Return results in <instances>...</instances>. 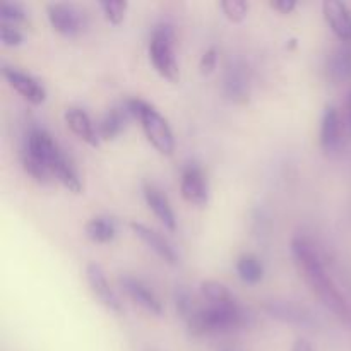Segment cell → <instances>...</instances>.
I'll return each instance as SVG.
<instances>
[{"label": "cell", "instance_id": "1", "mask_svg": "<svg viewBox=\"0 0 351 351\" xmlns=\"http://www.w3.org/2000/svg\"><path fill=\"white\" fill-rule=\"evenodd\" d=\"M291 256H293L295 266L298 273L308 285L312 293L322 302L326 308L338 315L341 321H351V307L345 295L335 283L331 274L326 269L322 263V256L319 254L317 247L311 239L304 235H297L291 239Z\"/></svg>", "mask_w": 351, "mask_h": 351}, {"label": "cell", "instance_id": "2", "mask_svg": "<svg viewBox=\"0 0 351 351\" xmlns=\"http://www.w3.org/2000/svg\"><path fill=\"white\" fill-rule=\"evenodd\" d=\"M23 151L41 161L45 168L50 171L51 178H57L67 191L74 192V194H79L82 191V182L74 163L69 160L64 149L58 146L57 141L47 130L41 127H33L27 132Z\"/></svg>", "mask_w": 351, "mask_h": 351}, {"label": "cell", "instance_id": "3", "mask_svg": "<svg viewBox=\"0 0 351 351\" xmlns=\"http://www.w3.org/2000/svg\"><path fill=\"white\" fill-rule=\"evenodd\" d=\"M252 322V314L240 304L228 307L204 305L187 321L189 332L192 336L211 335V332H228L245 328Z\"/></svg>", "mask_w": 351, "mask_h": 351}, {"label": "cell", "instance_id": "4", "mask_svg": "<svg viewBox=\"0 0 351 351\" xmlns=\"http://www.w3.org/2000/svg\"><path fill=\"white\" fill-rule=\"evenodd\" d=\"M125 105L132 119H137L141 122V127H143L151 146L158 153L165 154V156H171L175 151V137L168 120L153 105H149V103L141 98L127 99Z\"/></svg>", "mask_w": 351, "mask_h": 351}, {"label": "cell", "instance_id": "5", "mask_svg": "<svg viewBox=\"0 0 351 351\" xmlns=\"http://www.w3.org/2000/svg\"><path fill=\"white\" fill-rule=\"evenodd\" d=\"M175 31L168 23H160L153 27V34L149 40V58L153 67L156 69L161 77L168 81H178L180 71H178L177 58H175Z\"/></svg>", "mask_w": 351, "mask_h": 351}, {"label": "cell", "instance_id": "6", "mask_svg": "<svg viewBox=\"0 0 351 351\" xmlns=\"http://www.w3.org/2000/svg\"><path fill=\"white\" fill-rule=\"evenodd\" d=\"M263 311L271 319L285 322V324L300 326V328H315L317 319L304 305L293 300H283V298H271L263 304Z\"/></svg>", "mask_w": 351, "mask_h": 351}, {"label": "cell", "instance_id": "7", "mask_svg": "<svg viewBox=\"0 0 351 351\" xmlns=\"http://www.w3.org/2000/svg\"><path fill=\"white\" fill-rule=\"evenodd\" d=\"M48 21L51 27L62 36L74 38L81 34L86 27V16L81 9L72 3L51 2L47 5Z\"/></svg>", "mask_w": 351, "mask_h": 351}, {"label": "cell", "instance_id": "8", "mask_svg": "<svg viewBox=\"0 0 351 351\" xmlns=\"http://www.w3.org/2000/svg\"><path fill=\"white\" fill-rule=\"evenodd\" d=\"M250 71L245 62L232 58L223 72V91L226 98L235 103H247L250 98Z\"/></svg>", "mask_w": 351, "mask_h": 351}, {"label": "cell", "instance_id": "9", "mask_svg": "<svg viewBox=\"0 0 351 351\" xmlns=\"http://www.w3.org/2000/svg\"><path fill=\"white\" fill-rule=\"evenodd\" d=\"M86 280H88V285L93 290V293L96 295V298H98L106 308H110L112 312H117V314H122V302H120L119 295L113 291V288L110 287L108 280H106L105 276V271L101 269L99 264L89 263L88 266H86Z\"/></svg>", "mask_w": 351, "mask_h": 351}, {"label": "cell", "instance_id": "10", "mask_svg": "<svg viewBox=\"0 0 351 351\" xmlns=\"http://www.w3.org/2000/svg\"><path fill=\"white\" fill-rule=\"evenodd\" d=\"M2 75L9 82L10 88L16 89L24 99H27L33 105H41L47 99V91H45L43 84L33 75L17 71L14 67H7V65L2 67Z\"/></svg>", "mask_w": 351, "mask_h": 351}, {"label": "cell", "instance_id": "11", "mask_svg": "<svg viewBox=\"0 0 351 351\" xmlns=\"http://www.w3.org/2000/svg\"><path fill=\"white\" fill-rule=\"evenodd\" d=\"M180 194L189 204L204 206L208 204L209 189L206 175L197 165H189L185 167L180 180Z\"/></svg>", "mask_w": 351, "mask_h": 351}, {"label": "cell", "instance_id": "12", "mask_svg": "<svg viewBox=\"0 0 351 351\" xmlns=\"http://www.w3.org/2000/svg\"><path fill=\"white\" fill-rule=\"evenodd\" d=\"M129 226L130 230H132L134 235H136L141 242L146 243V245L149 247L156 256H160L165 263L171 264V266H175V264L178 263V254L177 250H175L173 243L168 239H165L161 233H158L156 230L149 228V226L137 221H130Z\"/></svg>", "mask_w": 351, "mask_h": 351}, {"label": "cell", "instance_id": "13", "mask_svg": "<svg viewBox=\"0 0 351 351\" xmlns=\"http://www.w3.org/2000/svg\"><path fill=\"white\" fill-rule=\"evenodd\" d=\"M321 147L324 153L332 154L343 146V123L339 112L335 106H326L321 120V134H319Z\"/></svg>", "mask_w": 351, "mask_h": 351}, {"label": "cell", "instance_id": "14", "mask_svg": "<svg viewBox=\"0 0 351 351\" xmlns=\"http://www.w3.org/2000/svg\"><path fill=\"white\" fill-rule=\"evenodd\" d=\"M119 283L122 287V290L136 302L137 305L144 308V311L151 312L154 315H161L163 312V305H161L160 298L154 295V291H151L139 278H134L130 274H123L119 278Z\"/></svg>", "mask_w": 351, "mask_h": 351}, {"label": "cell", "instance_id": "15", "mask_svg": "<svg viewBox=\"0 0 351 351\" xmlns=\"http://www.w3.org/2000/svg\"><path fill=\"white\" fill-rule=\"evenodd\" d=\"M322 12L332 33L343 43H351V12L348 5L339 0H326L322 3Z\"/></svg>", "mask_w": 351, "mask_h": 351}, {"label": "cell", "instance_id": "16", "mask_svg": "<svg viewBox=\"0 0 351 351\" xmlns=\"http://www.w3.org/2000/svg\"><path fill=\"white\" fill-rule=\"evenodd\" d=\"M65 123H67L69 129L75 134L81 141H84L89 146L96 147L99 144V136L98 129H95V123L89 119L88 113L82 108L77 106H71V108L65 110Z\"/></svg>", "mask_w": 351, "mask_h": 351}, {"label": "cell", "instance_id": "17", "mask_svg": "<svg viewBox=\"0 0 351 351\" xmlns=\"http://www.w3.org/2000/svg\"><path fill=\"white\" fill-rule=\"evenodd\" d=\"M144 199H146L147 208L154 213V216H156L168 230L177 228V218H175L173 208H171L170 201H168L167 195L163 194V191H160L156 185L146 184L144 185Z\"/></svg>", "mask_w": 351, "mask_h": 351}, {"label": "cell", "instance_id": "18", "mask_svg": "<svg viewBox=\"0 0 351 351\" xmlns=\"http://www.w3.org/2000/svg\"><path fill=\"white\" fill-rule=\"evenodd\" d=\"M130 119H132V115H130V112H129V108H127L125 103L110 108L108 112L105 113V117H103L101 122H99V125H98L99 139H103V141L115 139L117 136H120V134L123 132V129H125L127 122H129Z\"/></svg>", "mask_w": 351, "mask_h": 351}, {"label": "cell", "instance_id": "19", "mask_svg": "<svg viewBox=\"0 0 351 351\" xmlns=\"http://www.w3.org/2000/svg\"><path fill=\"white\" fill-rule=\"evenodd\" d=\"M329 77L336 82L351 81V43H343L335 48L328 60Z\"/></svg>", "mask_w": 351, "mask_h": 351}, {"label": "cell", "instance_id": "20", "mask_svg": "<svg viewBox=\"0 0 351 351\" xmlns=\"http://www.w3.org/2000/svg\"><path fill=\"white\" fill-rule=\"evenodd\" d=\"M202 298L208 302V305H216V307H228V305L239 304L237 298L233 297L232 291L223 283L215 280H206L199 285Z\"/></svg>", "mask_w": 351, "mask_h": 351}, {"label": "cell", "instance_id": "21", "mask_svg": "<svg viewBox=\"0 0 351 351\" xmlns=\"http://www.w3.org/2000/svg\"><path fill=\"white\" fill-rule=\"evenodd\" d=\"M86 237L95 243H108L115 239V221L108 216H95L86 223Z\"/></svg>", "mask_w": 351, "mask_h": 351}, {"label": "cell", "instance_id": "22", "mask_svg": "<svg viewBox=\"0 0 351 351\" xmlns=\"http://www.w3.org/2000/svg\"><path fill=\"white\" fill-rule=\"evenodd\" d=\"M237 273H239L240 280L245 281L249 285L259 283L264 278V266L261 263V259L254 254H242V256L237 259Z\"/></svg>", "mask_w": 351, "mask_h": 351}, {"label": "cell", "instance_id": "23", "mask_svg": "<svg viewBox=\"0 0 351 351\" xmlns=\"http://www.w3.org/2000/svg\"><path fill=\"white\" fill-rule=\"evenodd\" d=\"M173 300H175V311H177V314L180 315V319H184L185 322H187L189 319L197 312V308L201 307V305H197L194 295L191 293V290H189L187 287H177V290H175V295H173Z\"/></svg>", "mask_w": 351, "mask_h": 351}, {"label": "cell", "instance_id": "24", "mask_svg": "<svg viewBox=\"0 0 351 351\" xmlns=\"http://www.w3.org/2000/svg\"><path fill=\"white\" fill-rule=\"evenodd\" d=\"M0 19L5 24H17L26 23L27 12L19 2H10V0H0Z\"/></svg>", "mask_w": 351, "mask_h": 351}, {"label": "cell", "instance_id": "25", "mask_svg": "<svg viewBox=\"0 0 351 351\" xmlns=\"http://www.w3.org/2000/svg\"><path fill=\"white\" fill-rule=\"evenodd\" d=\"M127 7L129 3L125 0H103L99 2V9H101L103 16L110 24H120L125 17Z\"/></svg>", "mask_w": 351, "mask_h": 351}, {"label": "cell", "instance_id": "26", "mask_svg": "<svg viewBox=\"0 0 351 351\" xmlns=\"http://www.w3.org/2000/svg\"><path fill=\"white\" fill-rule=\"evenodd\" d=\"M219 5H221L225 16L233 23L243 21L247 17V12H249V3L245 0H223Z\"/></svg>", "mask_w": 351, "mask_h": 351}, {"label": "cell", "instance_id": "27", "mask_svg": "<svg viewBox=\"0 0 351 351\" xmlns=\"http://www.w3.org/2000/svg\"><path fill=\"white\" fill-rule=\"evenodd\" d=\"M24 36L19 31V27L12 26V24L0 23V41H2L5 47H17V45L23 43Z\"/></svg>", "mask_w": 351, "mask_h": 351}, {"label": "cell", "instance_id": "28", "mask_svg": "<svg viewBox=\"0 0 351 351\" xmlns=\"http://www.w3.org/2000/svg\"><path fill=\"white\" fill-rule=\"evenodd\" d=\"M216 62H218V51H216V48H209V50H206L204 55L201 57L199 69H201L202 74L208 75L216 69Z\"/></svg>", "mask_w": 351, "mask_h": 351}, {"label": "cell", "instance_id": "29", "mask_svg": "<svg viewBox=\"0 0 351 351\" xmlns=\"http://www.w3.org/2000/svg\"><path fill=\"white\" fill-rule=\"evenodd\" d=\"M271 9L278 10L280 14H291L297 7V2L295 0H274V2L269 3Z\"/></svg>", "mask_w": 351, "mask_h": 351}, {"label": "cell", "instance_id": "30", "mask_svg": "<svg viewBox=\"0 0 351 351\" xmlns=\"http://www.w3.org/2000/svg\"><path fill=\"white\" fill-rule=\"evenodd\" d=\"M348 123H350V130H351V93H350V99H348Z\"/></svg>", "mask_w": 351, "mask_h": 351}, {"label": "cell", "instance_id": "31", "mask_svg": "<svg viewBox=\"0 0 351 351\" xmlns=\"http://www.w3.org/2000/svg\"><path fill=\"white\" fill-rule=\"evenodd\" d=\"M221 351H232V350H221Z\"/></svg>", "mask_w": 351, "mask_h": 351}]
</instances>
